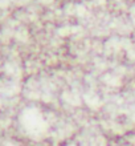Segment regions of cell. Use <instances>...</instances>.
I'll return each mask as SVG.
<instances>
[]
</instances>
